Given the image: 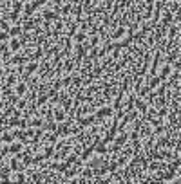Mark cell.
Returning a JSON list of instances; mask_svg holds the SVG:
<instances>
[{
    "label": "cell",
    "mask_w": 181,
    "mask_h": 184,
    "mask_svg": "<svg viewBox=\"0 0 181 184\" xmlns=\"http://www.w3.org/2000/svg\"><path fill=\"white\" fill-rule=\"evenodd\" d=\"M94 121H96V117L94 115H78V123L82 125V127H89V125H94Z\"/></svg>",
    "instance_id": "obj_1"
},
{
    "label": "cell",
    "mask_w": 181,
    "mask_h": 184,
    "mask_svg": "<svg viewBox=\"0 0 181 184\" xmlns=\"http://www.w3.org/2000/svg\"><path fill=\"white\" fill-rule=\"evenodd\" d=\"M112 107H100L96 110V117L98 119H103V117H109V115H112Z\"/></svg>",
    "instance_id": "obj_2"
},
{
    "label": "cell",
    "mask_w": 181,
    "mask_h": 184,
    "mask_svg": "<svg viewBox=\"0 0 181 184\" xmlns=\"http://www.w3.org/2000/svg\"><path fill=\"white\" fill-rule=\"evenodd\" d=\"M53 119L58 121V123L65 121V108H56L55 112H53Z\"/></svg>",
    "instance_id": "obj_3"
},
{
    "label": "cell",
    "mask_w": 181,
    "mask_h": 184,
    "mask_svg": "<svg viewBox=\"0 0 181 184\" xmlns=\"http://www.w3.org/2000/svg\"><path fill=\"white\" fill-rule=\"evenodd\" d=\"M170 63H167V65H163L161 67V71H159V80H167L168 76H170Z\"/></svg>",
    "instance_id": "obj_4"
},
{
    "label": "cell",
    "mask_w": 181,
    "mask_h": 184,
    "mask_svg": "<svg viewBox=\"0 0 181 184\" xmlns=\"http://www.w3.org/2000/svg\"><path fill=\"white\" fill-rule=\"evenodd\" d=\"M159 81H161V80H159L158 76H150V78H149V81H147V85H149V88L152 90V88H156V87L159 85Z\"/></svg>",
    "instance_id": "obj_5"
},
{
    "label": "cell",
    "mask_w": 181,
    "mask_h": 184,
    "mask_svg": "<svg viewBox=\"0 0 181 184\" xmlns=\"http://www.w3.org/2000/svg\"><path fill=\"white\" fill-rule=\"evenodd\" d=\"M165 96H154V107L156 108H161V107H165Z\"/></svg>",
    "instance_id": "obj_6"
},
{
    "label": "cell",
    "mask_w": 181,
    "mask_h": 184,
    "mask_svg": "<svg viewBox=\"0 0 181 184\" xmlns=\"http://www.w3.org/2000/svg\"><path fill=\"white\" fill-rule=\"evenodd\" d=\"M43 18L45 20H58L60 14H58V11H43Z\"/></svg>",
    "instance_id": "obj_7"
},
{
    "label": "cell",
    "mask_w": 181,
    "mask_h": 184,
    "mask_svg": "<svg viewBox=\"0 0 181 184\" xmlns=\"http://www.w3.org/2000/svg\"><path fill=\"white\" fill-rule=\"evenodd\" d=\"M134 105L138 107V110L141 114H145V112H147V108H149V107H147V101H143V99H136V103H134Z\"/></svg>",
    "instance_id": "obj_8"
},
{
    "label": "cell",
    "mask_w": 181,
    "mask_h": 184,
    "mask_svg": "<svg viewBox=\"0 0 181 184\" xmlns=\"http://www.w3.org/2000/svg\"><path fill=\"white\" fill-rule=\"evenodd\" d=\"M167 87H168V83H167V85H158V87H156V90H154V94H156V96H165Z\"/></svg>",
    "instance_id": "obj_9"
},
{
    "label": "cell",
    "mask_w": 181,
    "mask_h": 184,
    "mask_svg": "<svg viewBox=\"0 0 181 184\" xmlns=\"http://www.w3.org/2000/svg\"><path fill=\"white\" fill-rule=\"evenodd\" d=\"M176 34H178V27H176V25H170V27H168V40H174Z\"/></svg>",
    "instance_id": "obj_10"
},
{
    "label": "cell",
    "mask_w": 181,
    "mask_h": 184,
    "mask_svg": "<svg viewBox=\"0 0 181 184\" xmlns=\"http://www.w3.org/2000/svg\"><path fill=\"white\" fill-rule=\"evenodd\" d=\"M74 40H76V43H84V40H85V31H82V33H76V34H74Z\"/></svg>",
    "instance_id": "obj_11"
},
{
    "label": "cell",
    "mask_w": 181,
    "mask_h": 184,
    "mask_svg": "<svg viewBox=\"0 0 181 184\" xmlns=\"http://www.w3.org/2000/svg\"><path fill=\"white\" fill-rule=\"evenodd\" d=\"M62 69H65L67 72L72 71V60H65V61H64V65H62Z\"/></svg>",
    "instance_id": "obj_12"
},
{
    "label": "cell",
    "mask_w": 181,
    "mask_h": 184,
    "mask_svg": "<svg viewBox=\"0 0 181 184\" xmlns=\"http://www.w3.org/2000/svg\"><path fill=\"white\" fill-rule=\"evenodd\" d=\"M130 139H132V141L136 143L139 139V134H138V130H134V132H130Z\"/></svg>",
    "instance_id": "obj_13"
},
{
    "label": "cell",
    "mask_w": 181,
    "mask_h": 184,
    "mask_svg": "<svg viewBox=\"0 0 181 184\" xmlns=\"http://www.w3.org/2000/svg\"><path fill=\"white\" fill-rule=\"evenodd\" d=\"M45 101H47V96H40V98H38V101H36V105H43V103H45Z\"/></svg>",
    "instance_id": "obj_14"
},
{
    "label": "cell",
    "mask_w": 181,
    "mask_h": 184,
    "mask_svg": "<svg viewBox=\"0 0 181 184\" xmlns=\"http://www.w3.org/2000/svg\"><path fill=\"white\" fill-rule=\"evenodd\" d=\"M33 125H35V127H42V119H35Z\"/></svg>",
    "instance_id": "obj_15"
},
{
    "label": "cell",
    "mask_w": 181,
    "mask_h": 184,
    "mask_svg": "<svg viewBox=\"0 0 181 184\" xmlns=\"http://www.w3.org/2000/svg\"><path fill=\"white\" fill-rule=\"evenodd\" d=\"M29 72H33V71H36V63H31V65H29V69H27Z\"/></svg>",
    "instance_id": "obj_16"
},
{
    "label": "cell",
    "mask_w": 181,
    "mask_h": 184,
    "mask_svg": "<svg viewBox=\"0 0 181 184\" xmlns=\"http://www.w3.org/2000/svg\"><path fill=\"white\" fill-rule=\"evenodd\" d=\"M43 2H45V0H35V4H33V6H35V7H36V6H42Z\"/></svg>",
    "instance_id": "obj_17"
},
{
    "label": "cell",
    "mask_w": 181,
    "mask_h": 184,
    "mask_svg": "<svg viewBox=\"0 0 181 184\" xmlns=\"http://www.w3.org/2000/svg\"><path fill=\"white\" fill-rule=\"evenodd\" d=\"M33 13V6H27V9H26V14H31Z\"/></svg>",
    "instance_id": "obj_18"
}]
</instances>
